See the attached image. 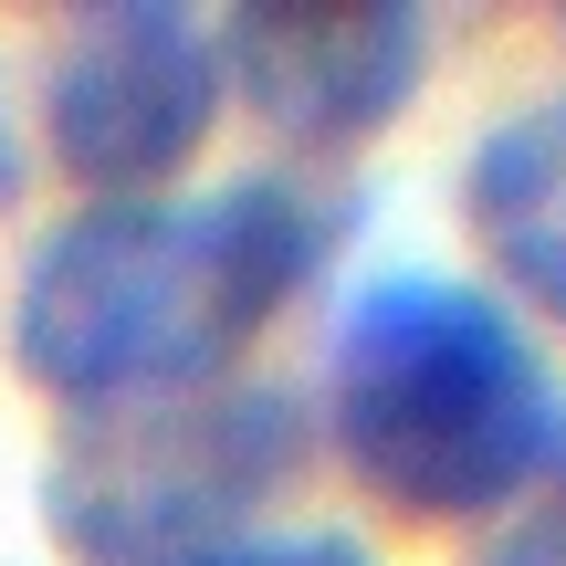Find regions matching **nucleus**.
<instances>
[{
	"label": "nucleus",
	"mask_w": 566,
	"mask_h": 566,
	"mask_svg": "<svg viewBox=\"0 0 566 566\" xmlns=\"http://www.w3.org/2000/svg\"><path fill=\"white\" fill-rule=\"evenodd\" d=\"M325 221L283 179L210 200H95L21 263L11 357L74 409L221 388V367L294 304Z\"/></svg>",
	"instance_id": "f257e3e1"
},
{
	"label": "nucleus",
	"mask_w": 566,
	"mask_h": 566,
	"mask_svg": "<svg viewBox=\"0 0 566 566\" xmlns=\"http://www.w3.org/2000/svg\"><path fill=\"white\" fill-rule=\"evenodd\" d=\"M325 441L388 514L472 525L566 462V409L493 294L399 273L367 283L325 346Z\"/></svg>",
	"instance_id": "f03ea898"
},
{
	"label": "nucleus",
	"mask_w": 566,
	"mask_h": 566,
	"mask_svg": "<svg viewBox=\"0 0 566 566\" xmlns=\"http://www.w3.org/2000/svg\"><path fill=\"white\" fill-rule=\"evenodd\" d=\"M294 472V409L273 388H168L84 409L53 462V535L84 566H210Z\"/></svg>",
	"instance_id": "7ed1b4c3"
},
{
	"label": "nucleus",
	"mask_w": 566,
	"mask_h": 566,
	"mask_svg": "<svg viewBox=\"0 0 566 566\" xmlns=\"http://www.w3.org/2000/svg\"><path fill=\"white\" fill-rule=\"evenodd\" d=\"M221 116V32L179 0H105L74 11L53 74H42V147L63 179L105 189V200H158L210 147Z\"/></svg>",
	"instance_id": "20e7f679"
},
{
	"label": "nucleus",
	"mask_w": 566,
	"mask_h": 566,
	"mask_svg": "<svg viewBox=\"0 0 566 566\" xmlns=\"http://www.w3.org/2000/svg\"><path fill=\"white\" fill-rule=\"evenodd\" d=\"M430 32L388 0H252L221 21V74L283 147H367L420 95Z\"/></svg>",
	"instance_id": "39448f33"
},
{
	"label": "nucleus",
	"mask_w": 566,
	"mask_h": 566,
	"mask_svg": "<svg viewBox=\"0 0 566 566\" xmlns=\"http://www.w3.org/2000/svg\"><path fill=\"white\" fill-rule=\"evenodd\" d=\"M462 210H472V242L493 252V273L566 325V95L472 147Z\"/></svg>",
	"instance_id": "423d86ee"
},
{
	"label": "nucleus",
	"mask_w": 566,
	"mask_h": 566,
	"mask_svg": "<svg viewBox=\"0 0 566 566\" xmlns=\"http://www.w3.org/2000/svg\"><path fill=\"white\" fill-rule=\"evenodd\" d=\"M210 566H367V546H346V535H242Z\"/></svg>",
	"instance_id": "0eeeda50"
},
{
	"label": "nucleus",
	"mask_w": 566,
	"mask_h": 566,
	"mask_svg": "<svg viewBox=\"0 0 566 566\" xmlns=\"http://www.w3.org/2000/svg\"><path fill=\"white\" fill-rule=\"evenodd\" d=\"M493 566H566V462H556V493L493 546Z\"/></svg>",
	"instance_id": "6e6552de"
},
{
	"label": "nucleus",
	"mask_w": 566,
	"mask_h": 566,
	"mask_svg": "<svg viewBox=\"0 0 566 566\" xmlns=\"http://www.w3.org/2000/svg\"><path fill=\"white\" fill-rule=\"evenodd\" d=\"M21 189V158H11V116H0V200Z\"/></svg>",
	"instance_id": "1a4fd4ad"
}]
</instances>
